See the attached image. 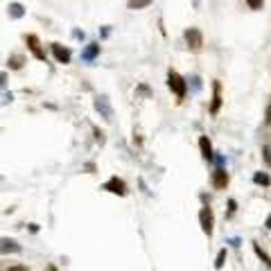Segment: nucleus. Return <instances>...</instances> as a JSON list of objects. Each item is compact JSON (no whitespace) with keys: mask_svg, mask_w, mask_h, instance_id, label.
<instances>
[{"mask_svg":"<svg viewBox=\"0 0 271 271\" xmlns=\"http://www.w3.org/2000/svg\"><path fill=\"white\" fill-rule=\"evenodd\" d=\"M167 86L172 88L174 95H176L179 99H183L185 93H188V84H185V80L176 73V70H170V73H167Z\"/></svg>","mask_w":271,"mask_h":271,"instance_id":"nucleus-1","label":"nucleus"},{"mask_svg":"<svg viewBox=\"0 0 271 271\" xmlns=\"http://www.w3.org/2000/svg\"><path fill=\"white\" fill-rule=\"evenodd\" d=\"M95 111H97L106 122H111L113 120V106H111V102H109L106 95H99V97L95 99Z\"/></svg>","mask_w":271,"mask_h":271,"instance_id":"nucleus-2","label":"nucleus"},{"mask_svg":"<svg viewBox=\"0 0 271 271\" xmlns=\"http://www.w3.org/2000/svg\"><path fill=\"white\" fill-rule=\"evenodd\" d=\"M185 41H188L190 50H201V46H204V36H201V32H199L197 27L185 30Z\"/></svg>","mask_w":271,"mask_h":271,"instance_id":"nucleus-3","label":"nucleus"},{"mask_svg":"<svg viewBox=\"0 0 271 271\" xmlns=\"http://www.w3.org/2000/svg\"><path fill=\"white\" fill-rule=\"evenodd\" d=\"M199 222H201V231L210 238L212 235V224H215V219H212V210L206 206V208H201V212H199Z\"/></svg>","mask_w":271,"mask_h":271,"instance_id":"nucleus-4","label":"nucleus"},{"mask_svg":"<svg viewBox=\"0 0 271 271\" xmlns=\"http://www.w3.org/2000/svg\"><path fill=\"white\" fill-rule=\"evenodd\" d=\"M104 190L113 192V194H120V197H125L127 194V185L122 179H118V176H111V179L104 183Z\"/></svg>","mask_w":271,"mask_h":271,"instance_id":"nucleus-5","label":"nucleus"},{"mask_svg":"<svg viewBox=\"0 0 271 271\" xmlns=\"http://www.w3.org/2000/svg\"><path fill=\"white\" fill-rule=\"evenodd\" d=\"M212 185H215L217 190H224L226 185H228V174H226L224 167H217V170L212 172Z\"/></svg>","mask_w":271,"mask_h":271,"instance_id":"nucleus-6","label":"nucleus"},{"mask_svg":"<svg viewBox=\"0 0 271 271\" xmlns=\"http://www.w3.org/2000/svg\"><path fill=\"white\" fill-rule=\"evenodd\" d=\"M52 54L59 64H70V50L64 48L61 43H52Z\"/></svg>","mask_w":271,"mask_h":271,"instance_id":"nucleus-7","label":"nucleus"},{"mask_svg":"<svg viewBox=\"0 0 271 271\" xmlns=\"http://www.w3.org/2000/svg\"><path fill=\"white\" fill-rule=\"evenodd\" d=\"M219 106H222V86H219V81H215V84H212V104H210L212 115L219 113Z\"/></svg>","mask_w":271,"mask_h":271,"instance_id":"nucleus-8","label":"nucleus"},{"mask_svg":"<svg viewBox=\"0 0 271 271\" xmlns=\"http://www.w3.org/2000/svg\"><path fill=\"white\" fill-rule=\"evenodd\" d=\"M27 46H30V50H32V54L36 57V59H39V61H46V52L41 50L39 39H36L34 34H30V36H27Z\"/></svg>","mask_w":271,"mask_h":271,"instance_id":"nucleus-9","label":"nucleus"},{"mask_svg":"<svg viewBox=\"0 0 271 271\" xmlns=\"http://www.w3.org/2000/svg\"><path fill=\"white\" fill-rule=\"evenodd\" d=\"M199 149H201L204 160H212V159H215V154H212V145H210V140H208V136H201V138H199Z\"/></svg>","mask_w":271,"mask_h":271,"instance_id":"nucleus-10","label":"nucleus"},{"mask_svg":"<svg viewBox=\"0 0 271 271\" xmlns=\"http://www.w3.org/2000/svg\"><path fill=\"white\" fill-rule=\"evenodd\" d=\"M99 54V43H88L86 50L81 52V59L84 61H95V57Z\"/></svg>","mask_w":271,"mask_h":271,"instance_id":"nucleus-11","label":"nucleus"},{"mask_svg":"<svg viewBox=\"0 0 271 271\" xmlns=\"http://www.w3.org/2000/svg\"><path fill=\"white\" fill-rule=\"evenodd\" d=\"M7 12H9L12 18H23V16H25V7L20 5V2H9V5H7Z\"/></svg>","mask_w":271,"mask_h":271,"instance_id":"nucleus-12","label":"nucleus"},{"mask_svg":"<svg viewBox=\"0 0 271 271\" xmlns=\"http://www.w3.org/2000/svg\"><path fill=\"white\" fill-rule=\"evenodd\" d=\"M2 253H18L20 251V244H16L14 239H9V238H2Z\"/></svg>","mask_w":271,"mask_h":271,"instance_id":"nucleus-13","label":"nucleus"},{"mask_svg":"<svg viewBox=\"0 0 271 271\" xmlns=\"http://www.w3.org/2000/svg\"><path fill=\"white\" fill-rule=\"evenodd\" d=\"M7 64H9V68H14V70H20V68H23V64H25V59H23V57H18V54H12V57L7 59Z\"/></svg>","mask_w":271,"mask_h":271,"instance_id":"nucleus-14","label":"nucleus"},{"mask_svg":"<svg viewBox=\"0 0 271 271\" xmlns=\"http://www.w3.org/2000/svg\"><path fill=\"white\" fill-rule=\"evenodd\" d=\"M152 5V0H129L127 2V7L129 9H145V7Z\"/></svg>","mask_w":271,"mask_h":271,"instance_id":"nucleus-15","label":"nucleus"},{"mask_svg":"<svg viewBox=\"0 0 271 271\" xmlns=\"http://www.w3.org/2000/svg\"><path fill=\"white\" fill-rule=\"evenodd\" d=\"M253 251L258 253V258H262V260H265V265H267V267H271V258L267 255L265 251H262V249H260V244H253Z\"/></svg>","mask_w":271,"mask_h":271,"instance_id":"nucleus-16","label":"nucleus"},{"mask_svg":"<svg viewBox=\"0 0 271 271\" xmlns=\"http://www.w3.org/2000/svg\"><path fill=\"white\" fill-rule=\"evenodd\" d=\"M253 181H255L258 185H269V183H271V179L267 176V174H262V172L255 174V176H253Z\"/></svg>","mask_w":271,"mask_h":271,"instance_id":"nucleus-17","label":"nucleus"},{"mask_svg":"<svg viewBox=\"0 0 271 271\" xmlns=\"http://www.w3.org/2000/svg\"><path fill=\"white\" fill-rule=\"evenodd\" d=\"M226 262V249H222V251L217 253V260H215V269H222Z\"/></svg>","mask_w":271,"mask_h":271,"instance_id":"nucleus-18","label":"nucleus"},{"mask_svg":"<svg viewBox=\"0 0 271 271\" xmlns=\"http://www.w3.org/2000/svg\"><path fill=\"white\" fill-rule=\"evenodd\" d=\"M262 160H265L267 165L271 167V145H265V147H262Z\"/></svg>","mask_w":271,"mask_h":271,"instance_id":"nucleus-19","label":"nucleus"},{"mask_svg":"<svg viewBox=\"0 0 271 271\" xmlns=\"http://www.w3.org/2000/svg\"><path fill=\"white\" fill-rule=\"evenodd\" d=\"M246 5L251 7V9H260L262 7V0H246Z\"/></svg>","mask_w":271,"mask_h":271,"instance_id":"nucleus-20","label":"nucleus"},{"mask_svg":"<svg viewBox=\"0 0 271 271\" xmlns=\"http://www.w3.org/2000/svg\"><path fill=\"white\" fill-rule=\"evenodd\" d=\"M267 125H271V106H267V118H265Z\"/></svg>","mask_w":271,"mask_h":271,"instance_id":"nucleus-21","label":"nucleus"},{"mask_svg":"<svg viewBox=\"0 0 271 271\" xmlns=\"http://www.w3.org/2000/svg\"><path fill=\"white\" fill-rule=\"evenodd\" d=\"M7 271H27L25 267H12V269H7Z\"/></svg>","mask_w":271,"mask_h":271,"instance_id":"nucleus-22","label":"nucleus"},{"mask_svg":"<svg viewBox=\"0 0 271 271\" xmlns=\"http://www.w3.org/2000/svg\"><path fill=\"white\" fill-rule=\"evenodd\" d=\"M265 226H267V228H269V231H271V215H269V217H267V222H265Z\"/></svg>","mask_w":271,"mask_h":271,"instance_id":"nucleus-23","label":"nucleus"},{"mask_svg":"<svg viewBox=\"0 0 271 271\" xmlns=\"http://www.w3.org/2000/svg\"><path fill=\"white\" fill-rule=\"evenodd\" d=\"M48 271H57V267H52V265H50V267H48Z\"/></svg>","mask_w":271,"mask_h":271,"instance_id":"nucleus-24","label":"nucleus"}]
</instances>
